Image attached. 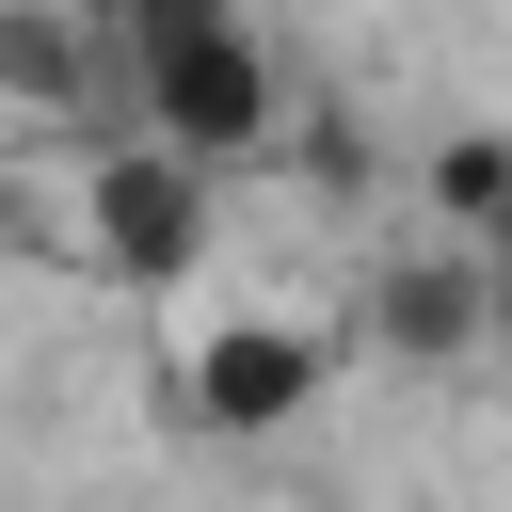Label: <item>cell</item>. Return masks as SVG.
<instances>
[{
    "label": "cell",
    "mask_w": 512,
    "mask_h": 512,
    "mask_svg": "<svg viewBox=\"0 0 512 512\" xmlns=\"http://www.w3.org/2000/svg\"><path fill=\"white\" fill-rule=\"evenodd\" d=\"M480 336H496V240H432V256L368 272V352L384 368H464Z\"/></svg>",
    "instance_id": "obj_3"
},
{
    "label": "cell",
    "mask_w": 512,
    "mask_h": 512,
    "mask_svg": "<svg viewBox=\"0 0 512 512\" xmlns=\"http://www.w3.org/2000/svg\"><path fill=\"white\" fill-rule=\"evenodd\" d=\"M208 240H224V176L176 160L160 128H128V144L80 160V272H112V288H176Z\"/></svg>",
    "instance_id": "obj_2"
},
{
    "label": "cell",
    "mask_w": 512,
    "mask_h": 512,
    "mask_svg": "<svg viewBox=\"0 0 512 512\" xmlns=\"http://www.w3.org/2000/svg\"><path fill=\"white\" fill-rule=\"evenodd\" d=\"M0 96H16V112H112L96 16H80V0H0Z\"/></svg>",
    "instance_id": "obj_5"
},
{
    "label": "cell",
    "mask_w": 512,
    "mask_h": 512,
    "mask_svg": "<svg viewBox=\"0 0 512 512\" xmlns=\"http://www.w3.org/2000/svg\"><path fill=\"white\" fill-rule=\"evenodd\" d=\"M96 16V64L112 48H160V32H192V16H240V0H80Z\"/></svg>",
    "instance_id": "obj_7"
},
{
    "label": "cell",
    "mask_w": 512,
    "mask_h": 512,
    "mask_svg": "<svg viewBox=\"0 0 512 512\" xmlns=\"http://www.w3.org/2000/svg\"><path fill=\"white\" fill-rule=\"evenodd\" d=\"M432 224H448V240H496V224H512V144H496V128H448V144H432Z\"/></svg>",
    "instance_id": "obj_6"
},
{
    "label": "cell",
    "mask_w": 512,
    "mask_h": 512,
    "mask_svg": "<svg viewBox=\"0 0 512 512\" xmlns=\"http://www.w3.org/2000/svg\"><path fill=\"white\" fill-rule=\"evenodd\" d=\"M112 96H128V128H160V144L208 160V176L272 160V128H288V64L256 48V16H192V32H160V48H112Z\"/></svg>",
    "instance_id": "obj_1"
},
{
    "label": "cell",
    "mask_w": 512,
    "mask_h": 512,
    "mask_svg": "<svg viewBox=\"0 0 512 512\" xmlns=\"http://www.w3.org/2000/svg\"><path fill=\"white\" fill-rule=\"evenodd\" d=\"M320 384H336V336H304V320H208L192 336V416L208 432H304Z\"/></svg>",
    "instance_id": "obj_4"
}]
</instances>
